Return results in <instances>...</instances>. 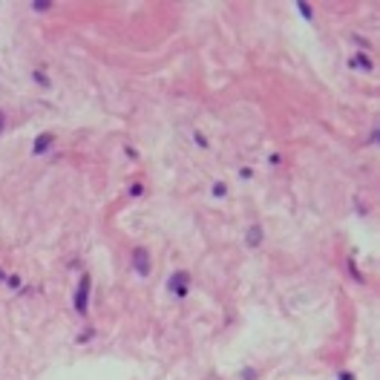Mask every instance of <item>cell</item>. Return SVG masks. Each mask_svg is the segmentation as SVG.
<instances>
[{
    "instance_id": "6da1fadb",
    "label": "cell",
    "mask_w": 380,
    "mask_h": 380,
    "mask_svg": "<svg viewBox=\"0 0 380 380\" xmlns=\"http://www.w3.org/2000/svg\"><path fill=\"white\" fill-rule=\"evenodd\" d=\"M90 297H92V276L84 271L78 279V288H75V294H72V305L78 311V317H87L90 314Z\"/></svg>"
},
{
    "instance_id": "7a4b0ae2",
    "label": "cell",
    "mask_w": 380,
    "mask_h": 380,
    "mask_svg": "<svg viewBox=\"0 0 380 380\" xmlns=\"http://www.w3.org/2000/svg\"><path fill=\"white\" fill-rule=\"evenodd\" d=\"M190 282H193V276H190V271H173L170 276H167V291H170L176 299H184L187 294H190Z\"/></svg>"
},
{
    "instance_id": "3957f363",
    "label": "cell",
    "mask_w": 380,
    "mask_h": 380,
    "mask_svg": "<svg viewBox=\"0 0 380 380\" xmlns=\"http://www.w3.org/2000/svg\"><path fill=\"white\" fill-rule=\"evenodd\" d=\"M130 262H133V271H136L138 276H150V271H153V256H150V251L144 245H136V248H133Z\"/></svg>"
},
{
    "instance_id": "277c9868",
    "label": "cell",
    "mask_w": 380,
    "mask_h": 380,
    "mask_svg": "<svg viewBox=\"0 0 380 380\" xmlns=\"http://www.w3.org/2000/svg\"><path fill=\"white\" fill-rule=\"evenodd\" d=\"M52 147H55V133L46 130V133H41V136L32 141V156H46Z\"/></svg>"
},
{
    "instance_id": "5b68a950",
    "label": "cell",
    "mask_w": 380,
    "mask_h": 380,
    "mask_svg": "<svg viewBox=\"0 0 380 380\" xmlns=\"http://www.w3.org/2000/svg\"><path fill=\"white\" fill-rule=\"evenodd\" d=\"M348 69H357V72H374V61L368 52H354L348 58Z\"/></svg>"
},
{
    "instance_id": "8992f818",
    "label": "cell",
    "mask_w": 380,
    "mask_h": 380,
    "mask_svg": "<svg viewBox=\"0 0 380 380\" xmlns=\"http://www.w3.org/2000/svg\"><path fill=\"white\" fill-rule=\"evenodd\" d=\"M262 239H265L262 225H259V222H253L251 228H248V233H245V245H248V248H259V245H262Z\"/></svg>"
},
{
    "instance_id": "52a82bcc",
    "label": "cell",
    "mask_w": 380,
    "mask_h": 380,
    "mask_svg": "<svg viewBox=\"0 0 380 380\" xmlns=\"http://www.w3.org/2000/svg\"><path fill=\"white\" fill-rule=\"evenodd\" d=\"M32 81L41 87V90H52V78L46 75V64H41V67L32 69Z\"/></svg>"
},
{
    "instance_id": "ba28073f",
    "label": "cell",
    "mask_w": 380,
    "mask_h": 380,
    "mask_svg": "<svg viewBox=\"0 0 380 380\" xmlns=\"http://www.w3.org/2000/svg\"><path fill=\"white\" fill-rule=\"evenodd\" d=\"M228 182H222V179H216V182L210 184V196H213V199H228Z\"/></svg>"
},
{
    "instance_id": "9c48e42d",
    "label": "cell",
    "mask_w": 380,
    "mask_h": 380,
    "mask_svg": "<svg viewBox=\"0 0 380 380\" xmlns=\"http://www.w3.org/2000/svg\"><path fill=\"white\" fill-rule=\"evenodd\" d=\"M345 268H348V276H351V279H357V282H360V285H363V282H366V276L360 274V268H357L354 256H348V259H345Z\"/></svg>"
},
{
    "instance_id": "30bf717a",
    "label": "cell",
    "mask_w": 380,
    "mask_h": 380,
    "mask_svg": "<svg viewBox=\"0 0 380 380\" xmlns=\"http://www.w3.org/2000/svg\"><path fill=\"white\" fill-rule=\"evenodd\" d=\"M29 9L38 12V15H46V12L55 9V3H52V0H32V3H29Z\"/></svg>"
},
{
    "instance_id": "8fae6325",
    "label": "cell",
    "mask_w": 380,
    "mask_h": 380,
    "mask_svg": "<svg viewBox=\"0 0 380 380\" xmlns=\"http://www.w3.org/2000/svg\"><path fill=\"white\" fill-rule=\"evenodd\" d=\"M239 380H259V368L256 366H242L239 368Z\"/></svg>"
},
{
    "instance_id": "7c38bea8",
    "label": "cell",
    "mask_w": 380,
    "mask_h": 380,
    "mask_svg": "<svg viewBox=\"0 0 380 380\" xmlns=\"http://www.w3.org/2000/svg\"><path fill=\"white\" fill-rule=\"evenodd\" d=\"M144 190H147V187H144V182H133V184H130V190H127V196H130V199H141V196H144Z\"/></svg>"
},
{
    "instance_id": "4fadbf2b",
    "label": "cell",
    "mask_w": 380,
    "mask_h": 380,
    "mask_svg": "<svg viewBox=\"0 0 380 380\" xmlns=\"http://www.w3.org/2000/svg\"><path fill=\"white\" fill-rule=\"evenodd\" d=\"M6 285H9L12 291H21V288H23V276L21 274H9V276H6Z\"/></svg>"
},
{
    "instance_id": "5bb4252c",
    "label": "cell",
    "mask_w": 380,
    "mask_h": 380,
    "mask_svg": "<svg viewBox=\"0 0 380 380\" xmlns=\"http://www.w3.org/2000/svg\"><path fill=\"white\" fill-rule=\"evenodd\" d=\"M297 12L302 15V18H305V21H311V18H314V9H311L308 3H302V0L297 3Z\"/></svg>"
},
{
    "instance_id": "9a60e30c",
    "label": "cell",
    "mask_w": 380,
    "mask_h": 380,
    "mask_svg": "<svg viewBox=\"0 0 380 380\" xmlns=\"http://www.w3.org/2000/svg\"><path fill=\"white\" fill-rule=\"evenodd\" d=\"M92 337H95V328H87L84 334H78V337H75V343H81V345H84V343H90Z\"/></svg>"
},
{
    "instance_id": "2e32d148",
    "label": "cell",
    "mask_w": 380,
    "mask_h": 380,
    "mask_svg": "<svg viewBox=\"0 0 380 380\" xmlns=\"http://www.w3.org/2000/svg\"><path fill=\"white\" fill-rule=\"evenodd\" d=\"M193 141H196V144H199V147H202V150H207V147H210V141H207V138L202 136L199 130H193Z\"/></svg>"
},
{
    "instance_id": "e0dca14e",
    "label": "cell",
    "mask_w": 380,
    "mask_h": 380,
    "mask_svg": "<svg viewBox=\"0 0 380 380\" xmlns=\"http://www.w3.org/2000/svg\"><path fill=\"white\" fill-rule=\"evenodd\" d=\"M377 138H380V127H371L368 130V144H377Z\"/></svg>"
},
{
    "instance_id": "ac0fdd59",
    "label": "cell",
    "mask_w": 380,
    "mask_h": 380,
    "mask_svg": "<svg viewBox=\"0 0 380 380\" xmlns=\"http://www.w3.org/2000/svg\"><path fill=\"white\" fill-rule=\"evenodd\" d=\"M337 380H357V374H354V371H345V368H343V371H337Z\"/></svg>"
},
{
    "instance_id": "d6986e66",
    "label": "cell",
    "mask_w": 380,
    "mask_h": 380,
    "mask_svg": "<svg viewBox=\"0 0 380 380\" xmlns=\"http://www.w3.org/2000/svg\"><path fill=\"white\" fill-rule=\"evenodd\" d=\"M351 44H357V46H363V49H368V41H366V38H360V35H351Z\"/></svg>"
},
{
    "instance_id": "ffe728a7",
    "label": "cell",
    "mask_w": 380,
    "mask_h": 380,
    "mask_svg": "<svg viewBox=\"0 0 380 380\" xmlns=\"http://www.w3.org/2000/svg\"><path fill=\"white\" fill-rule=\"evenodd\" d=\"M6 127H9V118H6V113H3V110H0V136L6 133Z\"/></svg>"
},
{
    "instance_id": "44dd1931",
    "label": "cell",
    "mask_w": 380,
    "mask_h": 380,
    "mask_svg": "<svg viewBox=\"0 0 380 380\" xmlns=\"http://www.w3.org/2000/svg\"><path fill=\"white\" fill-rule=\"evenodd\" d=\"M239 179H245V182L253 179V170H251V167H239Z\"/></svg>"
},
{
    "instance_id": "7402d4cb",
    "label": "cell",
    "mask_w": 380,
    "mask_h": 380,
    "mask_svg": "<svg viewBox=\"0 0 380 380\" xmlns=\"http://www.w3.org/2000/svg\"><path fill=\"white\" fill-rule=\"evenodd\" d=\"M268 161H271L274 167H279V164H282V156H279V153H271V159H268Z\"/></svg>"
},
{
    "instance_id": "603a6c76",
    "label": "cell",
    "mask_w": 380,
    "mask_h": 380,
    "mask_svg": "<svg viewBox=\"0 0 380 380\" xmlns=\"http://www.w3.org/2000/svg\"><path fill=\"white\" fill-rule=\"evenodd\" d=\"M6 276H9V274H6V271H3V268H0V282H6Z\"/></svg>"
}]
</instances>
